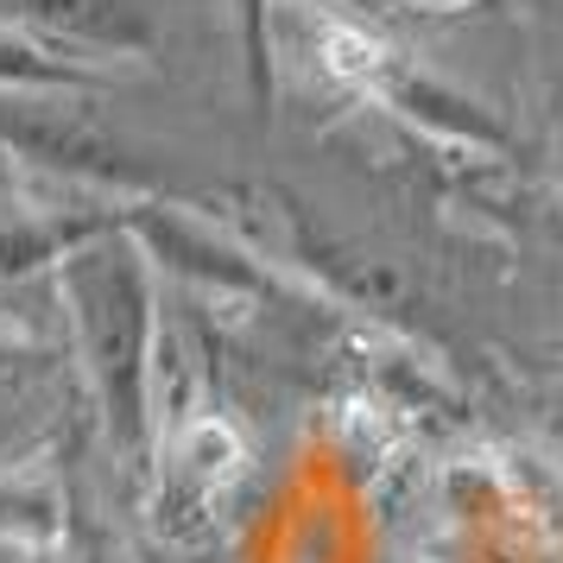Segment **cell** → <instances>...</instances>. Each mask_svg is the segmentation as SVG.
Masks as SVG:
<instances>
[{
  "instance_id": "3957f363",
  "label": "cell",
  "mask_w": 563,
  "mask_h": 563,
  "mask_svg": "<svg viewBox=\"0 0 563 563\" xmlns=\"http://www.w3.org/2000/svg\"><path fill=\"white\" fill-rule=\"evenodd\" d=\"M121 229L140 241V254L153 260V273L184 279L203 298H260L266 291V279L247 266V254L229 247V241H216V229L190 222V216H172L158 203H133V216H121Z\"/></svg>"
},
{
  "instance_id": "8fae6325",
  "label": "cell",
  "mask_w": 563,
  "mask_h": 563,
  "mask_svg": "<svg viewBox=\"0 0 563 563\" xmlns=\"http://www.w3.org/2000/svg\"><path fill=\"white\" fill-rule=\"evenodd\" d=\"M418 7H431V13H450V7H468V0H418Z\"/></svg>"
},
{
  "instance_id": "8992f818",
  "label": "cell",
  "mask_w": 563,
  "mask_h": 563,
  "mask_svg": "<svg viewBox=\"0 0 563 563\" xmlns=\"http://www.w3.org/2000/svg\"><path fill=\"white\" fill-rule=\"evenodd\" d=\"M108 70L96 57H77L52 45L45 32L20 26V20H0V89H52V96H82L96 89Z\"/></svg>"
},
{
  "instance_id": "30bf717a",
  "label": "cell",
  "mask_w": 563,
  "mask_h": 563,
  "mask_svg": "<svg viewBox=\"0 0 563 563\" xmlns=\"http://www.w3.org/2000/svg\"><path fill=\"white\" fill-rule=\"evenodd\" d=\"M26 361H38L32 330H26V323H13V317H0V380H13Z\"/></svg>"
},
{
  "instance_id": "9c48e42d",
  "label": "cell",
  "mask_w": 563,
  "mask_h": 563,
  "mask_svg": "<svg viewBox=\"0 0 563 563\" xmlns=\"http://www.w3.org/2000/svg\"><path fill=\"white\" fill-rule=\"evenodd\" d=\"M234 13H241V57H247V82H254V96L266 102V89H273V38H266V13H273V0H234Z\"/></svg>"
},
{
  "instance_id": "6da1fadb",
  "label": "cell",
  "mask_w": 563,
  "mask_h": 563,
  "mask_svg": "<svg viewBox=\"0 0 563 563\" xmlns=\"http://www.w3.org/2000/svg\"><path fill=\"white\" fill-rule=\"evenodd\" d=\"M64 330L96 393L102 431L133 475H153V342H158V273L121 222L89 234L52 266Z\"/></svg>"
},
{
  "instance_id": "7a4b0ae2",
  "label": "cell",
  "mask_w": 563,
  "mask_h": 563,
  "mask_svg": "<svg viewBox=\"0 0 563 563\" xmlns=\"http://www.w3.org/2000/svg\"><path fill=\"white\" fill-rule=\"evenodd\" d=\"M0 153L26 158L52 178H70L82 190L108 197H140L146 172L133 153L96 121L82 96H52V89H0Z\"/></svg>"
},
{
  "instance_id": "5b68a950",
  "label": "cell",
  "mask_w": 563,
  "mask_h": 563,
  "mask_svg": "<svg viewBox=\"0 0 563 563\" xmlns=\"http://www.w3.org/2000/svg\"><path fill=\"white\" fill-rule=\"evenodd\" d=\"M114 222H121L114 209L108 216H64V209L0 203V291L32 279V273H45V266H57L70 247H82L89 234L114 229Z\"/></svg>"
},
{
  "instance_id": "52a82bcc",
  "label": "cell",
  "mask_w": 563,
  "mask_h": 563,
  "mask_svg": "<svg viewBox=\"0 0 563 563\" xmlns=\"http://www.w3.org/2000/svg\"><path fill=\"white\" fill-rule=\"evenodd\" d=\"M64 494L45 468H0V538L20 551H52L64 544Z\"/></svg>"
},
{
  "instance_id": "ba28073f",
  "label": "cell",
  "mask_w": 563,
  "mask_h": 563,
  "mask_svg": "<svg viewBox=\"0 0 563 563\" xmlns=\"http://www.w3.org/2000/svg\"><path fill=\"white\" fill-rule=\"evenodd\" d=\"M317 64L335 82H349V89H374V77L393 64V45H386L380 32H367L361 20H335L330 13L317 26Z\"/></svg>"
},
{
  "instance_id": "277c9868",
  "label": "cell",
  "mask_w": 563,
  "mask_h": 563,
  "mask_svg": "<svg viewBox=\"0 0 563 563\" xmlns=\"http://www.w3.org/2000/svg\"><path fill=\"white\" fill-rule=\"evenodd\" d=\"M367 96H380L393 114H406V121H418V128H431L437 140L487 146V153H500V146H507L500 121H494V114H482V102L456 96V89H450V82H437L431 70H411V64H399V52H393V64L374 77V89H367Z\"/></svg>"
}]
</instances>
